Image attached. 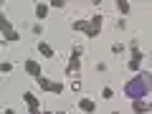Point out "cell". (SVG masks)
I'll list each match as a JSON object with an SVG mask.
<instances>
[{
	"label": "cell",
	"mask_w": 152,
	"mask_h": 114,
	"mask_svg": "<svg viewBox=\"0 0 152 114\" xmlns=\"http://www.w3.org/2000/svg\"><path fill=\"white\" fill-rule=\"evenodd\" d=\"M117 28H119V31H127V20H124V18H119V20H117Z\"/></svg>",
	"instance_id": "d6986e66"
},
{
	"label": "cell",
	"mask_w": 152,
	"mask_h": 114,
	"mask_svg": "<svg viewBox=\"0 0 152 114\" xmlns=\"http://www.w3.org/2000/svg\"><path fill=\"white\" fill-rule=\"evenodd\" d=\"M41 33H43V26H41V23H36V26H33V36H41Z\"/></svg>",
	"instance_id": "e0dca14e"
},
{
	"label": "cell",
	"mask_w": 152,
	"mask_h": 114,
	"mask_svg": "<svg viewBox=\"0 0 152 114\" xmlns=\"http://www.w3.org/2000/svg\"><path fill=\"white\" fill-rule=\"evenodd\" d=\"M96 71H99V74H104V71H107V64H104V61H99V64H96Z\"/></svg>",
	"instance_id": "ffe728a7"
},
{
	"label": "cell",
	"mask_w": 152,
	"mask_h": 114,
	"mask_svg": "<svg viewBox=\"0 0 152 114\" xmlns=\"http://www.w3.org/2000/svg\"><path fill=\"white\" fill-rule=\"evenodd\" d=\"M26 74L33 76V79H41V76H43V71H41V66H38V61L28 58V61H26Z\"/></svg>",
	"instance_id": "52a82bcc"
},
{
	"label": "cell",
	"mask_w": 152,
	"mask_h": 114,
	"mask_svg": "<svg viewBox=\"0 0 152 114\" xmlns=\"http://www.w3.org/2000/svg\"><path fill=\"white\" fill-rule=\"evenodd\" d=\"M3 114H15V109H5V112H3Z\"/></svg>",
	"instance_id": "44dd1931"
},
{
	"label": "cell",
	"mask_w": 152,
	"mask_h": 114,
	"mask_svg": "<svg viewBox=\"0 0 152 114\" xmlns=\"http://www.w3.org/2000/svg\"><path fill=\"white\" fill-rule=\"evenodd\" d=\"M0 28H3V38H5V41H18V38H20V33H15V28L8 23L5 15H0Z\"/></svg>",
	"instance_id": "5b68a950"
},
{
	"label": "cell",
	"mask_w": 152,
	"mask_h": 114,
	"mask_svg": "<svg viewBox=\"0 0 152 114\" xmlns=\"http://www.w3.org/2000/svg\"><path fill=\"white\" fill-rule=\"evenodd\" d=\"M150 89H152V74L140 71L137 76H132L129 81L124 84V96L129 99V102H142V99L150 94Z\"/></svg>",
	"instance_id": "6da1fadb"
},
{
	"label": "cell",
	"mask_w": 152,
	"mask_h": 114,
	"mask_svg": "<svg viewBox=\"0 0 152 114\" xmlns=\"http://www.w3.org/2000/svg\"><path fill=\"white\" fill-rule=\"evenodd\" d=\"M102 23H104V15L102 13H94L91 20H74L71 28L79 31V33H84V36H89V38H99L102 36Z\"/></svg>",
	"instance_id": "7a4b0ae2"
},
{
	"label": "cell",
	"mask_w": 152,
	"mask_h": 114,
	"mask_svg": "<svg viewBox=\"0 0 152 114\" xmlns=\"http://www.w3.org/2000/svg\"><path fill=\"white\" fill-rule=\"evenodd\" d=\"M79 109H81L84 114H94L96 112V102L89 99V96H84V99H79Z\"/></svg>",
	"instance_id": "9c48e42d"
},
{
	"label": "cell",
	"mask_w": 152,
	"mask_h": 114,
	"mask_svg": "<svg viewBox=\"0 0 152 114\" xmlns=\"http://www.w3.org/2000/svg\"><path fill=\"white\" fill-rule=\"evenodd\" d=\"M132 112H134V114H147V112H152V102H150V104H145V102H132Z\"/></svg>",
	"instance_id": "8fae6325"
},
{
	"label": "cell",
	"mask_w": 152,
	"mask_h": 114,
	"mask_svg": "<svg viewBox=\"0 0 152 114\" xmlns=\"http://www.w3.org/2000/svg\"><path fill=\"white\" fill-rule=\"evenodd\" d=\"M117 10L122 13V18H127V15L132 13V5L127 3V0H117Z\"/></svg>",
	"instance_id": "7c38bea8"
},
{
	"label": "cell",
	"mask_w": 152,
	"mask_h": 114,
	"mask_svg": "<svg viewBox=\"0 0 152 114\" xmlns=\"http://www.w3.org/2000/svg\"><path fill=\"white\" fill-rule=\"evenodd\" d=\"M48 13H51V5H48V3H38V5H36V18H38V20H46Z\"/></svg>",
	"instance_id": "30bf717a"
},
{
	"label": "cell",
	"mask_w": 152,
	"mask_h": 114,
	"mask_svg": "<svg viewBox=\"0 0 152 114\" xmlns=\"http://www.w3.org/2000/svg\"><path fill=\"white\" fill-rule=\"evenodd\" d=\"M112 96H114L112 86H104V89H102V99H107V102H109V99H112Z\"/></svg>",
	"instance_id": "4fadbf2b"
},
{
	"label": "cell",
	"mask_w": 152,
	"mask_h": 114,
	"mask_svg": "<svg viewBox=\"0 0 152 114\" xmlns=\"http://www.w3.org/2000/svg\"><path fill=\"white\" fill-rule=\"evenodd\" d=\"M71 91H81V81H79V79L71 81Z\"/></svg>",
	"instance_id": "2e32d148"
},
{
	"label": "cell",
	"mask_w": 152,
	"mask_h": 114,
	"mask_svg": "<svg viewBox=\"0 0 152 114\" xmlns=\"http://www.w3.org/2000/svg\"><path fill=\"white\" fill-rule=\"evenodd\" d=\"M51 8H66L64 0H51Z\"/></svg>",
	"instance_id": "ac0fdd59"
},
{
	"label": "cell",
	"mask_w": 152,
	"mask_h": 114,
	"mask_svg": "<svg viewBox=\"0 0 152 114\" xmlns=\"http://www.w3.org/2000/svg\"><path fill=\"white\" fill-rule=\"evenodd\" d=\"M41 114H53V112H51V109H46V112H41Z\"/></svg>",
	"instance_id": "7402d4cb"
},
{
	"label": "cell",
	"mask_w": 152,
	"mask_h": 114,
	"mask_svg": "<svg viewBox=\"0 0 152 114\" xmlns=\"http://www.w3.org/2000/svg\"><path fill=\"white\" fill-rule=\"evenodd\" d=\"M23 102H26V107H28V114H41V109H38V96H36V94L26 91V94H23Z\"/></svg>",
	"instance_id": "8992f818"
},
{
	"label": "cell",
	"mask_w": 152,
	"mask_h": 114,
	"mask_svg": "<svg viewBox=\"0 0 152 114\" xmlns=\"http://www.w3.org/2000/svg\"><path fill=\"white\" fill-rule=\"evenodd\" d=\"M0 71H3V74H10V71H13V64H10V61H3V64H0Z\"/></svg>",
	"instance_id": "5bb4252c"
},
{
	"label": "cell",
	"mask_w": 152,
	"mask_h": 114,
	"mask_svg": "<svg viewBox=\"0 0 152 114\" xmlns=\"http://www.w3.org/2000/svg\"><path fill=\"white\" fill-rule=\"evenodd\" d=\"M81 53H84V48L79 43L71 48V56H69V64H66V76H74L76 79V74H79V69H81Z\"/></svg>",
	"instance_id": "3957f363"
},
{
	"label": "cell",
	"mask_w": 152,
	"mask_h": 114,
	"mask_svg": "<svg viewBox=\"0 0 152 114\" xmlns=\"http://www.w3.org/2000/svg\"><path fill=\"white\" fill-rule=\"evenodd\" d=\"M36 81H38V89H41V91H48V94H64V84H61V81H51V79H46V76L36 79Z\"/></svg>",
	"instance_id": "277c9868"
},
{
	"label": "cell",
	"mask_w": 152,
	"mask_h": 114,
	"mask_svg": "<svg viewBox=\"0 0 152 114\" xmlns=\"http://www.w3.org/2000/svg\"><path fill=\"white\" fill-rule=\"evenodd\" d=\"M36 48H38V53L43 56V58H48V61H53V58H56V51L51 48V46L46 43V41H38V46H36Z\"/></svg>",
	"instance_id": "ba28073f"
},
{
	"label": "cell",
	"mask_w": 152,
	"mask_h": 114,
	"mask_svg": "<svg viewBox=\"0 0 152 114\" xmlns=\"http://www.w3.org/2000/svg\"><path fill=\"white\" fill-rule=\"evenodd\" d=\"M124 48H127L124 43H114V46H112V53H117V56H119V53H122Z\"/></svg>",
	"instance_id": "9a60e30c"
},
{
	"label": "cell",
	"mask_w": 152,
	"mask_h": 114,
	"mask_svg": "<svg viewBox=\"0 0 152 114\" xmlns=\"http://www.w3.org/2000/svg\"><path fill=\"white\" fill-rule=\"evenodd\" d=\"M53 114H66V112H64V109H58V112H53Z\"/></svg>",
	"instance_id": "603a6c76"
}]
</instances>
